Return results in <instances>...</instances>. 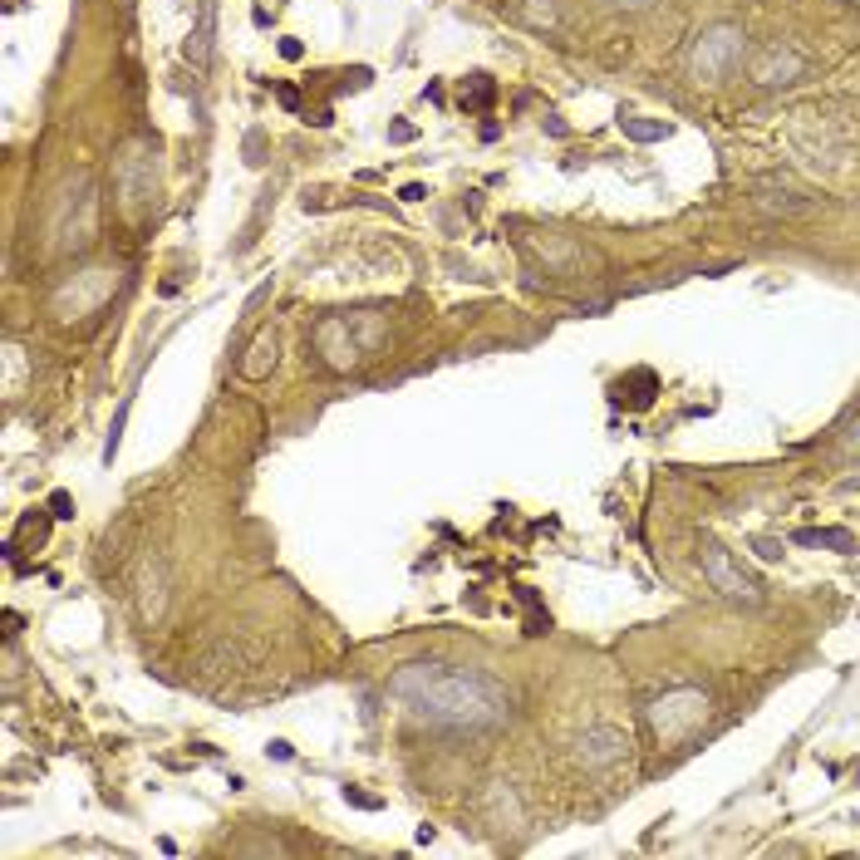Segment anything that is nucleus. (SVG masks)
Returning a JSON list of instances; mask_svg holds the SVG:
<instances>
[{
	"label": "nucleus",
	"instance_id": "obj_1",
	"mask_svg": "<svg viewBox=\"0 0 860 860\" xmlns=\"http://www.w3.org/2000/svg\"><path fill=\"white\" fill-rule=\"evenodd\" d=\"M394 698L413 718H428L438 728H502L512 718V698L492 679L472 674V669H448V664H408L394 674Z\"/></svg>",
	"mask_w": 860,
	"mask_h": 860
},
{
	"label": "nucleus",
	"instance_id": "obj_2",
	"mask_svg": "<svg viewBox=\"0 0 860 860\" xmlns=\"http://www.w3.org/2000/svg\"><path fill=\"white\" fill-rule=\"evenodd\" d=\"M708 718V693L703 688H674L664 698L649 703V723H654V738L669 747V743H684L703 728Z\"/></svg>",
	"mask_w": 860,
	"mask_h": 860
},
{
	"label": "nucleus",
	"instance_id": "obj_3",
	"mask_svg": "<svg viewBox=\"0 0 860 860\" xmlns=\"http://www.w3.org/2000/svg\"><path fill=\"white\" fill-rule=\"evenodd\" d=\"M743 25H713V30H703L698 40H693V55H688V74L703 84V79H723L738 59H743Z\"/></svg>",
	"mask_w": 860,
	"mask_h": 860
},
{
	"label": "nucleus",
	"instance_id": "obj_4",
	"mask_svg": "<svg viewBox=\"0 0 860 860\" xmlns=\"http://www.w3.org/2000/svg\"><path fill=\"white\" fill-rule=\"evenodd\" d=\"M703 575H708V585L723 590L728 600H757V585L733 566V556H728L718 541H703Z\"/></svg>",
	"mask_w": 860,
	"mask_h": 860
},
{
	"label": "nucleus",
	"instance_id": "obj_5",
	"mask_svg": "<svg viewBox=\"0 0 860 860\" xmlns=\"http://www.w3.org/2000/svg\"><path fill=\"white\" fill-rule=\"evenodd\" d=\"M630 752V738L620 733V728H610V723H595L580 743H575V757L590 767V772H605V767H615L620 757Z\"/></svg>",
	"mask_w": 860,
	"mask_h": 860
},
{
	"label": "nucleus",
	"instance_id": "obj_6",
	"mask_svg": "<svg viewBox=\"0 0 860 860\" xmlns=\"http://www.w3.org/2000/svg\"><path fill=\"white\" fill-rule=\"evenodd\" d=\"M757 207L772 212V217H797V212H811V197L787 177H762L757 182Z\"/></svg>",
	"mask_w": 860,
	"mask_h": 860
},
{
	"label": "nucleus",
	"instance_id": "obj_7",
	"mask_svg": "<svg viewBox=\"0 0 860 860\" xmlns=\"http://www.w3.org/2000/svg\"><path fill=\"white\" fill-rule=\"evenodd\" d=\"M797 74H802V59L792 55V50H767V55L757 59V69H752L757 84H792Z\"/></svg>",
	"mask_w": 860,
	"mask_h": 860
},
{
	"label": "nucleus",
	"instance_id": "obj_8",
	"mask_svg": "<svg viewBox=\"0 0 860 860\" xmlns=\"http://www.w3.org/2000/svg\"><path fill=\"white\" fill-rule=\"evenodd\" d=\"M792 541H797V546H836V551H856V536H851V531H836V526H821V531H797Z\"/></svg>",
	"mask_w": 860,
	"mask_h": 860
},
{
	"label": "nucleus",
	"instance_id": "obj_9",
	"mask_svg": "<svg viewBox=\"0 0 860 860\" xmlns=\"http://www.w3.org/2000/svg\"><path fill=\"white\" fill-rule=\"evenodd\" d=\"M841 448H846V458H860V413L846 423V438H841Z\"/></svg>",
	"mask_w": 860,
	"mask_h": 860
},
{
	"label": "nucleus",
	"instance_id": "obj_10",
	"mask_svg": "<svg viewBox=\"0 0 860 860\" xmlns=\"http://www.w3.org/2000/svg\"><path fill=\"white\" fill-rule=\"evenodd\" d=\"M625 128H630L634 138H664V128H659V123H634V118H625Z\"/></svg>",
	"mask_w": 860,
	"mask_h": 860
},
{
	"label": "nucleus",
	"instance_id": "obj_11",
	"mask_svg": "<svg viewBox=\"0 0 860 860\" xmlns=\"http://www.w3.org/2000/svg\"><path fill=\"white\" fill-rule=\"evenodd\" d=\"M50 512H55L59 521H64V516H74V502H69V492H55V497H50Z\"/></svg>",
	"mask_w": 860,
	"mask_h": 860
},
{
	"label": "nucleus",
	"instance_id": "obj_12",
	"mask_svg": "<svg viewBox=\"0 0 860 860\" xmlns=\"http://www.w3.org/2000/svg\"><path fill=\"white\" fill-rule=\"evenodd\" d=\"M610 5H625V10H649L654 0H610Z\"/></svg>",
	"mask_w": 860,
	"mask_h": 860
}]
</instances>
